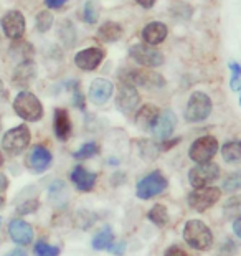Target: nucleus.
Returning <instances> with one entry per match:
<instances>
[{"mask_svg":"<svg viewBox=\"0 0 241 256\" xmlns=\"http://www.w3.org/2000/svg\"><path fill=\"white\" fill-rule=\"evenodd\" d=\"M184 240L190 248L205 252L212 246L213 233L202 220H188L184 226Z\"/></svg>","mask_w":241,"mask_h":256,"instance_id":"nucleus-1","label":"nucleus"},{"mask_svg":"<svg viewBox=\"0 0 241 256\" xmlns=\"http://www.w3.org/2000/svg\"><path fill=\"white\" fill-rule=\"evenodd\" d=\"M14 110L22 119L36 122L43 118V106L40 100L30 91H22L14 100Z\"/></svg>","mask_w":241,"mask_h":256,"instance_id":"nucleus-2","label":"nucleus"},{"mask_svg":"<svg viewBox=\"0 0 241 256\" xmlns=\"http://www.w3.org/2000/svg\"><path fill=\"white\" fill-rule=\"evenodd\" d=\"M167 178L164 177V174L160 170H154L150 174H147L146 177H142L140 180L136 185V195L140 200H150L160 195L164 190L167 188Z\"/></svg>","mask_w":241,"mask_h":256,"instance_id":"nucleus-3","label":"nucleus"},{"mask_svg":"<svg viewBox=\"0 0 241 256\" xmlns=\"http://www.w3.org/2000/svg\"><path fill=\"white\" fill-rule=\"evenodd\" d=\"M120 83L132 84V86H144V88H162L166 86V80L162 74L156 72H144V70H122L119 73Z\"/></svg>","mask_w":241,"mask_h":256,"instance_id":"nucleus-4","label":"nucleus"},{"mask_svg":"<svg viewBox=\"0 0 241 256\" xmlns=\"http://www.w3.org/2000/svg\"><path fill=\"white\" fill-rule=\"evenodd\" d=\"M220 197H222V188L206 185V187L194 188V192L188 194L187 202L192 210H195L196 214H204L205 210L212 208L220 200Z\"/></svg>","mask_w":241,"mask_h":256,"instance_id":"nucleus-5","label":"nucleus"},{"mask_svg":"<svg viewBox=\"0 0 241 256\" xmlns=\"http://www.w3.org/2000/svg\"><path fill=\"white\" fill-rule=\"evenodd\" d=\"M212 112V100L210 96L202 91H195L185 108V119L188 122H202L210 116Z\"/></svg>","mask_w":241,"mask_h":256,"instance_id":"nucleus-6","label":"nucleus"},{"mask_svg":"<svg viewBox=\"0 0 241 256\" xmlns=\"http://www.w3.org/2000/svg\"><path fill=\"white\" fill-rule=\"evenodd\" d=\"M30 129L22 124L14 129L7 130L2 138V147L4 150H7L10 156H18L22 154L30 144Z\"/></svg>","mask_w":241,"mask_h":256,"instance_id":"nucleus-7","label":"nucleus"},{"mask_svg":"<svg viewBox=\"0 0 241 256\" xmlns=\"http://www.w3.org/2000/svg\"><path fill=\"white\" fill-rule=\"evenodd\" d=\"M218 150V140L213 136H202L190 146L188 156L195 164H205L215 157Z\"/></svg>","mask_w":241,"mask_h":256,"instance_id":"nucleus-8","label":"nucleus"},{"mask_svg":"<svg viewBox=\"0 0 241 256\" xmlns=\"http://www.w3.org/2000/svg\"><path fill=\"white\" fill-rule=\"evenodd\" d=\"M220 177V166L215 162H205V164H196L188 172V180L194 188L206 187Z\"/></svg>","mask_w":241,"mask_h":256,"instance_id":"nucleus-9","label":"nucleus"},{"mask_svg":"<svg viewBox=\"0 0 241 256\" xmlns=\"http://www.w3.org/2000/svg\"><path fill=\"white\" fill-rule=\"evenodd\" d=\"M130 58H134L136 62L142 66L147 68H157L164 64V55L156 48H152L149 45H134L129 50Z\"/></svg>","mask_w":241,"mask_h":256,"instance_id":"nucleus-10","label":"nucleus"},{"mask_svg":"<svg viewBox=\"0 0 241 256\" xmlns=\"http://www.w3.org/2000/svg\"><path fill=\"white\" fill-rule=\"evenodd\" d=\"M140 102V96L138 92V88L132 84H126L120 83L118 96H116V106L120 112L124 114H130L132 111L138 110Z\"/></svg>","mask_w":241,"mask_h":256,"instance_id":"nucleus-11","label":"nucleus"},{"mask_svg":"<svg viewBox=\"0 0 241 256\" xmlns=\"http://www.w3.org/2000/svg\"><path fill=\"white\" fill-rule=\"evenodd\" d=\"M52 152L45 146H35L26 156V167L36 174H42L52 166Z\"/></svg>","mask_w":241,"mask_h":256,"instance_id":"nucleus-12","label":"nucleus"},{"mask_svg":"<svg viewBox=\"0 0 241 256\" xmlns=\"http://www.w3.org/2000/svg\"><path fill=\"white\" fill-rule=\"evenodd\" d=\"M2 28L5 32V35L12 40H20L25 34V18L24 15L17 10L5 14L2 17Z\"/></svg>","mask_w":241,"mask_h":256,"instance_id":"nucleus-13","label":"nucleus"},{"mask_svg":"<svg viewBox=\"0 0 241 256\" xmlns=\"http://www.w3.org/2000/svg\"><path fill=\"white\" fill-rule=\"evenodd\" d=\"M70 180L80 192H91L98 182V174L90 172L83 166H76L70 172Z\"/></svg>","mask_w":241,"mask_h":256,"instance_id":"nucleus-14","label":"nucleus"},{"mask_svg":"<svg viewBox=\"0 0 241 256\" xmlns=\"http://www.w3.org/2000/svg\"><path fill=\"white\" fill-rule=\"evenodd\" d=\"M8 233H10L12 242L22 244V246H26V244H30L34 242V228H32L30 223H26L22 218H15L10 222Z\"/></svg>","mask_w":241,"mask_h":256,"instance_id":"nucleus-15","label":"nucleus"},{"mask_svg":"<svg viewBox=\"0 0 241 256\" xmlns=\"http://www.w3.org/2000/svg\"><path fill=\"white\" fill-rule=\"evenodd\" d=\"M175 124H177V116H175L170 110H166V111H160V114H158L157 121L154 124V128H152L150 130L154 132V136L157 139L166 140L172 136L174 129H175Z\"/></svg>","mask_w":241,"mask_h":256,"instance_id":"nucleus-16","label":"nucleus"},{"mask_svg":"<svg viewBox=\"0 0 241 256\" xmlns=\"http://www.w3.org/2000/svg\"><path fill=\"white\" fill-rule=\"evenodd\" d=\"M102 58H104V52L101 48H86V50L80 52L74 56V63L80 70L92 72V70H96L101 64Z\"/></svg>","mask_w":241,"mask_h":256,"instance_id":"nucleus-17","label":"nucleus"},{"mask_svg":"<svg viewBox=\"0 0 241 256\" xmlns=\"http://www.w3.org/2000/svg\"><path fill=\"white\" fill-rule=\"evenodd\" d=\"M112 91H114V84L111 81L106 78H98L90 86V100L94 104L101 106L109 101V98L112 96Z\"/></svg>","mask_w":241,"mask_h":256,"instance_id":"nucleus-18","label":"nucleus"},{"mask_svg":"<svg viewBox=\"0 0 241 256\" xmlns=\"http://www.w3.org/2000/svg\"><path fill=\"white\" fill-rule=\"evenodd\" d=\"M35 76H36L35 63L30 62V60H26V62H22L18 66L15 68L12 81L15 86H18V88H26V86L35 80Z\"/></svg>","mask_w":241,"mask_h":256,"instance_id":"nucleus-19","label":"nucleus"},{"mask_svg":"<svg viewBox=\"0 0 241 256\" xmlns=\"http://www.w3.org/2000/svg\"><path fill=\"white\" fill-rule=\"evenodd\" d=\"M53 129H54V136L60 140H68L71 136V119L66 110L63 108H58L54 110V118H53Z\"/></svg>","mask_w":241,"mask_h":256,"instance_id":"nucleus-20","label":"nucleus"},{"mask_svg":"<svg viewBox=\"0 0 241 256\" xmlns=\"http://www.w3.org/2000/svg\"><path fill=\"white\" fill-rule=\"evenodd\" d=\"M167 26L162 24V22H150L149 25L144 26L142 30V40H144L147 45H158L167 38Z\"/></svg>","mask_w":241,"mask_h":256,"instance_id":"nucleus-21","label":"nucleus"},{"mask_svg":"<svg viewBox=\"0 0 241 256\" xmlns=\"http://www.w3.org/2000/svg\"><path fill=\"white\" fill-rule=\"evenodd\" d=\"M158 114H160V111H158V108L154 104L140 106L138 110V114H136V124H138L140 129L150 130L152 128H154Z\"/></svg>","mask_w":241,"mask_h":256,"instance_id":"nucleus-22","label":"nucleus"},{"mask_svg":"<svg viewBox=\"0 0 241 256\" xmlns=\"http://www.w3.org/2000/svg\"><path fill=\"white\" fill-rule=\"evenodd\" d=\"M98 35L102 42H108V43H112V42H118L120 35H122V26L116 22H106L100 26V32Z\"/></svg>","mask_w":241,"mask_h":256,"instance_id":"nucleus-23","label":"nucleus"},{"mask_svg":"<svg viewBox=\"0 0 241 256\" xmlns=\"http://www.w3.org/2000/svg\"><path fill=\"white\" fill-rule=\"evenodd\" d=\"M223 216L226 220L241 218V195H233L223 204Z\"/></svg>","mask_w":241,"mask_h":256,"instance_id":"nucleus-24","label":"nucleus"},{"mask_svg":"<svg viewBox=\"0 0 241 256\" xmlns=\"http://www.w3.org/2000/svg\"><path fill=\"white\" fill-rule=\"evenodd\" d=\"M112 242H114V232L109 226H104L102 230L92 238L91 246L94 250H98V252H101V250H108L109 246H111Z\"/></svg>","mask_w":241,"mask_h":256,"instance_id":"nucleus-25","label":"nucleus"},{"mask_svg":"<svg viewBox=\"0 0 241 256\" xmlns=\"http://www.w3.org/2000/svg\"><path fill=\"white\" fill-rule=\"evenodd\" d=\"M222 156L224 162H240L241 160V140H228L222 147Z\"/></svg>","mask_w":241,"mask_h":256,"instance_id":"nucleus-26","label":"nucleus"},{"mask_svg":"<svg viewBox=\"0 0 241 256\" xmlns=\"http://www.w3.org/2000/svg\"><path fill=\"white\" fill-rule=\"evenodd\" d=\"M147 218H149L156 226H166L168 223V212L166 205L156 204L147 214Z\"/></svg>","mask_w":241,"mask_h":256,"instance_id":"nucleus-27","label":"nucleus"},{"mask_svg":"<svg viewBox=\"0 0 241 256\" xmlns=\"http://www.w3.org/2000/svg\"><path fill=\"white\" fill-rule=\"evenodd\" d=\"M240 188H241V170L232 172V174H230V176L223 180L222 192L233 194V192H238Z\"/></svg>","mask_w":241,"mask_h":256,"instance_id":"nucleus-28","label":"nucleus"},{"mask_svg":"<svg viewBox=\"0 0 241 256\" xmlns=\"http://www.w3.org/2000/svg\"><path fill=\"white\" fill-rule=\"evenodd\" d=\"M96 154H100V146L96 142H86L74 152L73 157L78 160H84V159H90V157H94Z\"/></svg>","mask_w":241,"mask_h":256,"instance_id":"nucleus-29","label":"nucleus"},{"mask_svg":"<svg viewBox=\"0 0 241 256\" xmlns=\"http://www.w3.org/2000/svg\"><path fill=\"white\" fill-rule=\"evenodd\" d=\"M35 256H60V248L58 246H53V244L43 242V240H40V242L35 243Z\"/></svg>","mask_w":241,"mask_h":256,"instance_id":"nucleus-30","label":"nucleus"},{"mask_svg":"<svg viewBox=\"0 0 241 256\" xmlns=\"http://www.w3.org/2000/svg\"><path fill=\"white\" fill-rule=\"evenodd\" d=\"M53 25V15L50 12H46V10H43L36 15V30L42 32V34H45L52 28Z\"/></svg>","mask_w":241,"mask_h":256,"instance_id":"nucleus-31","label":"nucleus"},{"mask_svg":"<svg viewBox=\"0 0 241 256\" xmlns=\"http://www.w3.org/2000/svg\"><path fill=\"white\" fill-rule=\"evenodd\" d=\"M38 208H40V202L36 198H30V200H25L24 204H20L17 206V214L18 215H30V214H35Z\"/></svg>","mask_w":241,"mask_h":256,"instance_id":"nucleus-32","label":"nucleus"},{"mask_svg":"<svg viewBox=\"0 0 241 256\" xmlns=\"http://www.w3.org/2000/svg\"><path fill=\"white\" fill-rule=\"evenodd\" d=\"M71 88H73V104L78 108V110L84 111L86 110V100H84V94L80 90L78 81H73V83H71Z\"/></svg>","mask_w":241,"mask_h":256,"instance_id":"nucleus-33","label":"nucleus"},{"mask_svg":"<svg viewBox=\"0 0 241 256\" xmlns=\"http://www.w3.org/2000/svg\"><path fill=\"white\" fill-rule=\"evenodd\" d=\"M83 18L86 24H96L98 22V10L94 7V4L91 2V0H88L84 4V8H83Z\"/></svg>","mask_w":241,"mask_h":256,"instance_id":"nucleus-34","label":"nucleus"},{"mask_svg":"<svg viewBox=\"0 0 241 256\" xmlns=\"http://www.w3.org/2000/svg\"><path fill=\"white\" fill-rule=\"evenodd\" d=\"M109 250V253H112V254H116V256H124L126 253V243L124 242H112L111 243V246L108 248Z\"/></svg>","mask_w":241,"mask_h":256,"instance_id":"nucleus-35","label":"nucleus"},{"mask_svg":"<svg viewBox=\"0 0 241 256\" xmlns=\"http://www.w3.org/2000/svg\"><path fill=\"white\" fill-rule=\"evenodd\" d=\"M178 142H180V138H174V139L168 138V139H166V140H162V144L158 146V149L166 152V150H168V149H172L174 146H177Z\"/></svg>","mask_w":241,"mask_h":256,"instance_id":"nucleus-36","label":"nucleus"},{"mask_svg":"<svg viewBox=\"0 0 241 256\" xmlns=\"http://www.w3.org/2000/svg\"><path fill=\"white\" fill-rule=\"evenodd\" d=\"M234 252H236V244H234L232 240H226L224 244H223V248H222V254L230 256V254H233Z\"/></svg>","mask_w":241,"mask_h":256,"instance_id":"nucleus-37","label":"nucleus"},{"mask_svg":"<svg viewBox=\"0 0 241 256\" xmlns=\"http://www.w3.org/2000/svg\"><path fill=\"white\" fill-rule=\"evenodd\" d=\"M166 256H188V253L184 252L180 246H170L166 252Z\"/></svg>","mask_w":241,"mask_h":256,"instance_id":"nucleus-38","label":"nucleus"},{"mask_svg":"<svg viewBox=\"0 0 241 256\" xmlns=\"http://www.w3.org/2000/svg\"><path fill=\"white\" fill-rule=\"evenodd\" d=\"M66 2H68V0H45V4L50 8H62Z\"/></svg>","mask_w":241,"mask_h":256,"instance_id":"nucleus-39","label":"nucleus"},{"mask_svg":"<svg viewBox=\"0 0 241 256\" xmlns=\"http://www.w3.org/2000/svg\"><path fill=\"white\" fill-rule=\"evenodd\" d=\"M228 66H230V72H232L233 76H241V64L236 63V62H230L228 63Z\"/></svg>","mask_w":241,"mask_h":256,"instance_id":"nucleus-40","label":"nucleus"},{"mask_svg":"<svg viewBox=\"0 0 241 256\" xmlns=\"http://www.w3.org/2000/svg\"><path fill=\"white\" fill-rule=\"evenodd\" d=\"M7 188H8V178L5 177L2 172H0V194L5 192Z\"/></svg>","mask_w":241,"mask_h":256,"instance_id":"nucleus-41","label":"nucleus"},{"mask_svg":"<svg viewBox=\"0 0 241 256\" xmlns=\"http://www.w3.org/2000/svg\"><path fill=\"white\" fill-rule=\"evenodd\" d=\"M230 84H232V90L233 91H238L241 88V80L240 76H232V81H230Z\"/></svg>","mask_w":241,"mask_h":256,"instance_id":"nucleus-42","label":"nucleus"},{"mask_svg":"<svg viewBox=\"0 0 241 256\" xmlns=\"http://www.w3.org/2000/svg\"><path fill=\"white\" fill-rule=\"evenodd\" d=\"M233 232H234V235H236L238 238H241V218L233 222Z\"/></svg>","mask_w":241,"mask_h":256,"instance_id":"nucleus-43","label":"nucleus"},{"mask_svg":"<svg viewBox=\"0 0 241 256\" xmlns=\"http://www.w3.org/2000/svg\"><path fill=\"white\" fill-rule=\"evenodd\" d=\"M140 7H144V8H150V7H154V4H156V0H136Z\"/></svg>","mask_w":241,"mask_h":256,"instance_id":"nucleus-44","label":"nucleus"},{"mask_svg":"<svg viewBox=\"0 0 241 256\" xmlns=\"http://www.w3.org/2000/svg\"><path fill=\"white\" fill-rule=\"evenodd\" d=\"M5 256H26V253L24 252V250H14L12 253L5 254Z\"/></svg>","mask_w":241,"mask_h":256,"instance_id":"nucleus-45","label":"nucleus"},{"mask_svg":"<svg viewBox=\"0 0 241 256\" xmlns=\"http://www.w3.org/2000/svg\"><path fill=\"white\" fill-rule=\"evenodd\" d=\"M4 205H5V198H4V197H0V208H2Z\"/></svg>","mask_w":241,"mask_h":256,"instance_id":"nucleus-46","label":"nucleus"},{"mask_svg":"<svg viewBox=\"0 0 241 256\" xmlns=\"http://www.w3.org/2000/svg\"><path fill=\"white\" fill-rule=\"evenodd\" d=\"M4 164V156H2V152H0V166Z\"/></svg>","mask_w":241,"mask_h":256,"instance_id":"nucleus-47","label":"nucleus"},{"mask_svg":"<svg viewBox=\"0 0 241 256\" xmlns=\"http://www.w3.org/2000/svg\"><path fill=\"white\" fill-rule=\"evenodd\" d=\"M240 106H241V96H240Z\"/></svg>","mask_w":241,"mask_h":256,"instance_id":"nucleus-48","label":"nucleus"},{"mask_svg":"<svg viewBox=\"0 0 241 256\" xmlns=\"http://www.w3.org/2000/svg\"><path fill=\"white\" fill-rule=\"evenodd\" d=\"M0 222H2V218H0Z\"/></svg>","mask_w":241,"mask_h":256,"instance_id":"nucleus-49","label":"nucleus"},{"mask_svg":"<svg viewBox=\"0 0 241 256\" xmlns=\"http://www.w3.org/2000/svg\"><path fill=\"white\" fill-rule=\"evenodd\" d=\"M0 126H2V124H0Z\"/></svg>","mask_w":241,"mask_h":256,"instance_id":"nucleus-50","label":"nucleus"}]
</instances>
